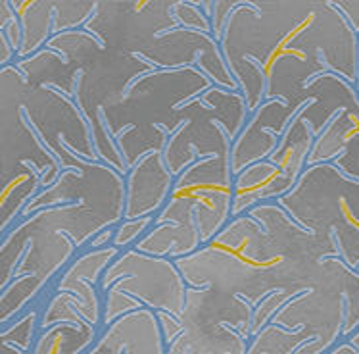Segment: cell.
<instances>
[{
    "mask_svg": "<svg viewBox=\"0 0 359 354\" xmlns=\"http://www.w3.org/2000/svg\"><path fill=\"white\" fill-rule=\"evenodd\" d=\"M158 325H160V332H161V337H163V343H165V347L171 345L173 341L183 333V322L175 317L173 314H169V312H163V310H158Z\"/></svg>",
    "mask_w": 359,
    "mask_h": 354,
    "instance_id": "cell-2",
    "label": "cell"
},
{
    "mask_svg": "<svg viewBox=\"0 0 359 354\" xmlns=\"http://www.w3.org/2000/svg\"><path fill=\"white\" fill-rule=\"evenodd\" d=\"M39 332H41V317H39V312L31 310L29 314H25L20 320L4 325L2 343L14 345L23 353L31 354L33 348H35V343H37Z\"/></svg>",
    "mask_w": 359,
    "mask_h": 354,
    "instance_id": "cell-1",
    "label": "cell"
},
{
    "mask_svg": "<svg viewBox=\"0 0 359 354\" xmlns=\"http://www.w3.org/2000/svg\"><path fill=\"white\" fill-rule=\"evenodd\" d=\"M111 237V229H108V231H104V233H100V235H96V239L90 243V247L95 249V247H100V244L108 243V239Z\"/></svg>",
    "mask_w": 359,
    "mask_h": 354,
    "instance_id": "cell-3",
    "label": "cell"
}]
</instances>
